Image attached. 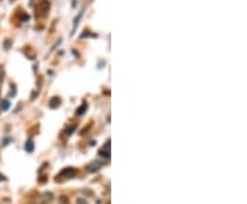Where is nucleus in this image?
Returning <instances> with one entry per match:
<instances>
[{
    "mask_svg": "<svg viewBox=\"0 0 247 204\" xmlns=\"http://www.w3.org/2000/svg\"><path fill=\"white\" fill-rule=\"evenodd\" d=\"M99 156L106 157V159H109V157H110V141L106 142L105 146L99 151Z\"/></svg>",
    "mask_w": 247,
    "mask_h": 204,
    "instance_id": "f257e3e1",
    "label": "nucleus"
},
{
    "mask_svg": "<svg viewBox=\"0 0 247 204\" xmlns=\"http://www.w3.org/2000/svg\"><path fill=\"white\" fill-rule=\"evenodd\" d=\"M77 174V171L74 170V168H63L62 171L59 173V177H66V178H72V177H74Z\"/></svg>",
    "mask_w": 247,
    "mask_h": 204,
    "instance_id": "f03ea898",
    "label": "nucleus"
},
{
    "mask_svg": "<svg viewBox=\"0 0 247 204\" xmlns=\"http://www.w3.org/2000/svg\"><path fill=\"white\" fill-rule=\"evenodd\" d=\"M102 166H103L102 163L95 162V163H92L91 166H88V167H87V171H88V173H96V171H98V170H99Z\"/></svg>",
    "mask_w": 247,
    "mask_h": 204,
    "instance_id": "7ed1b4c3",
    "label": "nucleus"
},
{
    "mask_svg": "<svg viewBox=\"0 0 247 204\" xmlns=\"http://www.w3.org/2000/svg\"><path fill=\"white\" fill-rule=\"evenodd\" d=\"M33 149H34V142L32 141V140H29L28 142H25V151L26 152H33Z\"/></svg>",
    "mask_w": 247,
    "mask_h": 204,
    "instance_id": "20e7f679",
    "label": "nucleus"
},
{
    "mask_svg": "<svg viewBox=\"0 0 247 204\" xmlns=\"http://www.w3.org/2000/svg\"><path fill=\"white\" fill-rule=\"evenodd\" d=\"M10 101L7 99H3V101H1V110L3 111H7V110H10Z\"/></svg>",
    "mask_w": 247,
    "mask_h": 204,
    "instance_id": "39448f33",
    "label": "nucleus"
},
{
    "mask_svg": "<svg viewBox=\"0 0 247 204\" xmlns=\"http://www.w3.org/2000/svg\"><path fill=\"white\" fill-rule=\"evenodd\" d=\"M59 104H61V100H59L58 97H54V100L50 103V107H51V108H55V107L59 105Z\"/></svg>",
    "mask_w": 247,
    "mask_h": 204,
    "instance_id": "423d86ee",
    "label": "nucleus"
},
{
    "mask_svg": "<svg viewBox=\"0 0 247 204\" xmlns=\"http://www.w3.org/2000/svg\"><path fill=\"white\" fill-rule=\"evenodd\" d=\"M85 108H87V104H83V107L77 110V115H83V114L85 112Z\"/></svg>",
    "mask_w": 247,
    "mask_h": 204,
    "instance_id": "0eeeda50",
    "label": "nucleus"
},
{
    "mask_svg": "<svg viewBox=\"0 0 247 204\" xmlns=\"http://www.w3.org/2000/svg\"><path fill=\"white\" fill-rule=\"evenodd\" d=\"M10 141H11V138H6V140H3V142H1V145H3V146L8 145V144H10Z\"/></svg>",
    "mask_w": 247,
    "mask_h": 204,
    "instance_id": "6e6552de",
    "label": "nucleus"
},
{
    "mask_svg": "<svg viewBox=\"0 0 247 204\" xmlns=\"http://www.w3.org/2000/svg\"><path fill=\"white\" fill-rule=\"evenodd\" d=\"M77 204H88V203H87V200L85 199H78L77 200Z\"/></svg>",
    "mask_w": 247,
    "mask_h": 204,
    "instance_id": "1a4fd4ad",
    "label": "nucleus"
},
{
    "mask_svg": "<svg viewBox=\"0 0 247 204\" xmlns=\"http://www.w3.org/2000/svg\"><path fill=\"white\" fill-rule=\"evenodd\" d=\"M8 48H10V41L7 40V41H6V49H8Z\"/></svg>",
    "mask_w": 247,
    "mask_h": 204,
    "instance_id": "9d476101",
    "label": "nucleus"
},
{
    "mask_svg": "<svg viewBox=\"0 0 247 204\" xmlns=\"http://www.w3.org/2000/svg\"><path fill=\"white\" fill-rule=\"evenodd\" d=\"M4 179H6V177L3 175V174H0V181H4Z\"/></svg>",
    "mask_w": 247,
    "mask_h": 204,
    "instance_id": "9b49d317",
    "label": "nucleus"
}]
</instances>
